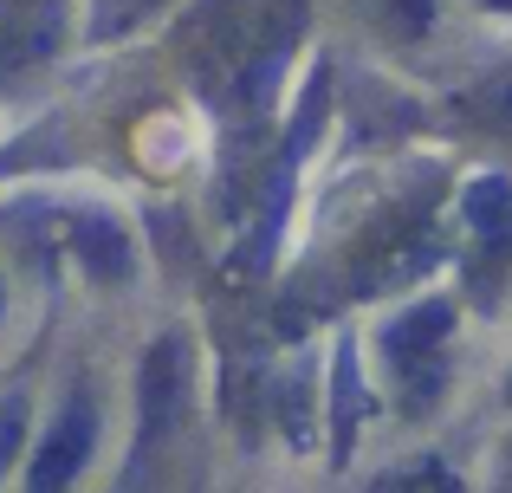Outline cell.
Listing matches in <instances>:
<instances>
[{
  "mask_svg": "<svg viewBox=\"0 0 512 493\" xmlns=\"http://www.w3.org/2000/svg\"><path fill=\"white\" fill-rule=\"evenodd\" d=\"M493 104H500V117L512 124V91H500V98H493Z\"/></svg>",
  "mask_w": 512,
  "mask_h": 493,
  "instance_id": "obj_5",
  "label": "cell"
},
{
  "mask_svg": "<svg viewBox=\"0 0 512 493\" xmlns=\"http://www.w3.org/2000/svg\"><path fill=\"white\" fill-rule=\"evenodd\" d=\"M383 13L402 26V33H428V20H435V0H383Z\"/></svg>",
  "mask_w": 512,
  "mask_h": 493,
  "instance_id": "obj_4",
  "label": "cell"
},
{
  "mask_svg": "<svg viewBox=\"0 0 512 493\" xmlns=\"http://www.w3.org/2000/svg\"><path fill=\"white\" fill-rule=\"evenodd\" d=\"M175 370H182V344L163 338L150 357H143V435L163 429L169 403H175Z\"/></svg>",
  "mask_w": 512,
  "mask_h": 493,
  "instance_id": "obj_2",
  "label": "cell"
},
{
  "mask_svg": "<svg viewBox=\"0 0 512 493\" xmlns=\"http://www.w3.org/2000/svg\"><path fill=\"white\" fill-rule=\"evenodd\" d=\"M370 493H461L454 487L448 468H435V461H422V468H402V474H383Z\"/></svg>",
  "mask_w": 512,
  "mask_h": 493,
  "instance_id": "obj_3",
  "label": "cell"
},
{
  "mask_svg": "<svg viewBox=\"0 0 512 493\" xmlns=\"http://www.w3.org/2000/svg\"><path fill=\"white\" fill-rule=\"evenodd\" d=\"M91 442H98V409L72 403L46 429V442H39V455H33V493H65L72 487L78 468L91 461Z\"/></svg>",
  "mask_w": 512,
  "mask_h": 493,
  "instance_id": "obj_1",
  "label": "cell"
},
{
  "mask_svg": "<svg viewBox=\"0 0 512 493\" xmlns=\"http://www.w3.org/2000/svg\"><path fill=\"white\" fill-rule=\"evenodd\" d=\"M480 7H493V13H512V0H480Z\"/></svg>",
  "mask_w": 512,
  "mask_h": 493,
  "instance_id": "obj_6",
  "label": "cell"
}]
</instances>
